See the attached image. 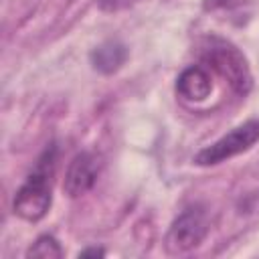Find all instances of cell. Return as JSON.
Listing matches in <instances>:
<instances>
[{"mask_svg":"<svg viewBox=\"0 0 259 259\" xmlns=\"http://www.w3.org/2000/svg\"><path fill=\"white\" fill-rule=\"evenodd\" d=\"M198 55L200 61L214 73H219L237 95H249V91L253 89V75L245 55L233 42L212 34L204 36L198 45Z\"/></svg>","mask_w":259,"mask_h":259,"instance_id":"2","label":"cell"},{"mask_svg":"<svg viewBox=\"0 0 259 259\" xmlns=\"http://www.w3.org/2000/svg\"><path fill=\"white\" fill-rule=\"evenodd\" d=\"M249 0H202V10L204 12H217V10H235Z\"/></svg>","mask_w":259,"mask_h":259,"instance_id":"9","label":"cell"},{"mask_svg":"<svg viewBox=\"0 0 259 259\" xmlns=\"http://www.w3.org/2000/svg\"><path fill=\"white\" fill-rule=\"evenodd\" d=\"M57 162V146L51 144L45 148V152L38 156L34 168L22 182V186L16 190L12 200V210L16 217L28 223H36L45 219V214L51 208L53 202V172Z\"/></svg>","mask_w":259,"mask_h":259,"instance_id":"1","label":"cell"},{"mask_svg":"<svg viewBox=\"0 0 259 259\" xmlns=\"http://www.w3.org/2000/svg\"><path fill=\"white\" fill-rule=\"evenodd\" d=\"M176 93L188 103H200L212 93V77L200 65L186 67L176 79Z\"/></svg>","mask_w":259,"mask_h":259,"instance_id":"6","label":"cell"},{"mask_svg":"<svg viewBox=\"0 0 259 259\" xmlns=\"http://www.w3.org/2000/svg\"><path fill=\"white\" fill-rule=\"evenodd\" d=\"M105 255V249H101V247H87V249H81L79 251V259L83 257H103Z\"/></svg>","mask_w":259,"mask_h":259,"instance_id":"10","label":"cell"},{"mask_svg":"<svg viewBox=\"0 0 259 259\" xmlns=\"http://www.w3.org/2000/svg\"><path fill=\"white\" fill-rule=\"evenodd\" d=\"M210 231L208 210L202 204L186 206L170 225L166 233V249L168 253H188L196 249Z\"/></svg>","mask_w":259,"mask_h":259,"instance_id":"3","label":"cell"},{"mask_svg":"<svg viewBox=\"0 0 259 259\" xmlns=\"http://www.w3.org/2000/svg\"><path fill=\"white\" fill-rule=\"evenodd\" d=\"M255 142H259V119H247L245 123L233 127L229 134L221 136L210 146L196 152L192 162L196 166H214L247 152L249 148H253Z\"/></svg>","mask_w":259,"mask_h":259,"instance_id":"4","label":"cell"},{"mask_svg":"<svg viewBox=\"0 0 259 259\" xmlns=\"http://www.w3.org/2000/svg\"><path fill=\"white\" fill-rule=\"evenodd\" d=\"M99 176V160L91 152H79L73 156V160L67 166L63 190L71 198H79L87 194Z\"/></svg>","mask_w":259,"mask_h":259,"instance_id":"5","label":"cell"},{"mask_svg":"<svg viewBox=\"0 0 259 259\" xmlns=\"http://www.w3.org/2000/svg\"><path fill=\"white\" fill-rule=\"evenodd\" d=\"M125 59H127V49L117 38H107L89 53L91 67L101 75H111V73L119 71L123 67Z\"/></svg>","mask_w":259,"mask_h":259,"instance_id":"7","label":"cell"},{"mask_svg":"<svg viewBox=\"0 0 259 259\" xmlns=\"http://www.w3.org/2000/svg\"><path fill=\"white\" fill-rule=\"evenodd\" d=\"M26 257H40V259H61L63 249L53 235H40L26 251Z\"/></svg>","mask_w":259,"mask_h":259,"instance_id":"8","label":"cell"}]
</instances>
